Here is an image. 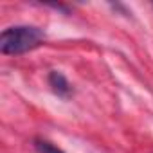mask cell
I'll return each mask as SVG.
<instances>
[{
    "label": "cell",
    "mask_w": 153,
    "mask_h": 153,
    "mask_svg": "<svg viewBox=\"0 0 153 153\" xmlns=\"http://www.w3.org/2000/svg\"><path fill=\"white\" fill-rule=\"evenodd\" d=\"M49 85L52 87L54 94H58L59 97H68V96H70L72 87H70V83L67 81V78H65L61 72L52 70V72L49 74Z\"/></svg>",
    "instance_id": "2"
},
{
    "label": "cell",
    "mask_w": 153,
    "mask_h": 153,
    "mask_svg": "<svg viewBox=\"0 0 153 153\" xmlns=\"http://www.w3.org/2000/svg\"><path fill=\"white\" fill-rule=\"evenodd\" d=\"M34 148L38 153H63L59 148H56L52 142L49 140H43V139H36L34 140Z\"/></svg>",
    "instance_id": "3"
},
{
    "label": "cell",
    "mask_w": 153,
    "mask_h": 153,
    "mask_svg": "<svg viewBox=\"0 0 153 153\" xmlns=\"http://www.w3.org/2000/svg\"><path fill=\"white\" fill-rule=\"evenodd\" d=\"M45 42V33L34 25H15L7 27L0 34V52L6 56L24 54L36 49Z\"/></svg>",
    "instance_id": "1"
}]
</instances>
